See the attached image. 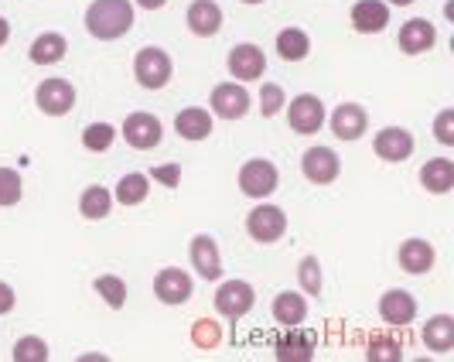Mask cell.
I'll return each instance as SVG.
<instances>
[{
	"instance_id": "cell-1",
	"label": "cell",
	"mask_w": 454,
	"mask_h": 362,
	"mask_svg": "<svg viewBox=\"0 0 454 362\" xmlns=\"http://www.w3.org/2000/svg\"><path fill=\"white\" fill-rule=\"evenodd\" d=\"M134 28L130 0H92L86 7V31L99 42H116Z\"/></svg>"
},
{
	"instance_id": "cell-2",
	"label": "cell",
	"mask_w": 454,
	"mask_h": 362,
	"mask_svg": "<svg viewBox=\"0 0 454 362\" xmlns=\"http://www.w3.org/2000/svg\"><path fill=\"white\" fill-rule=\"evenodd\" d=\"M171 55L158 45H147L137 51L134 59V75L144 90H164L168 79H171Z\"/></svg>"
},
{
	"instance_id": "cell-3",
	"label": "cell",
	"mask_w": 454,
	"mask_h": 362,
	"mask_svg": "<svg viewBox=\"0 0 454 362\" xmlns=\"http://www.w3.org/2000/svg\"><path fill=\"white\" fill-rule=\"evenodd\" d=\"M277 168H273L267 158H250L243 168H239V188H243V195H250V199H267L277 192Z\"/></svg>"
},
{
	"instance_id": "cell-4",
	"label": "cell",
	"mask_w": 454,
	"mask_h": 362,
	"mask_svg": "<svg viewBox=\"0 0 454 362\" xmlns=\"http://www.w3.org/2000/svg\"><path fill=\"white\" fill-rule=\"evenodd\" d=\"M284 106H287V123H291L294 134H318L321 130V123H325V103H321L318 96L301 92V96H294Z\"/></svg>"
},
{
	"instance_id": "cell-5",
	"label": "cell",
	"mask_w": 454,
	"mask_h": 362,
	"mask_svg": "<svg viewBox=\"0 0 454 362\" xmlns=\"http://www.w3.org/2000/svg\"><path fill=\"white\" fill-rule=\"evenodd\" d=\"M256 304V291L247 280H226L215 291V311L229 321H239L243 315H250V308Z\"/></svg>"
},
{
	"instance_id": "cell-6",
	"label": "cell",
	"mask_w": 454,
	"mask_h": 362,
	"mask_svg": "<svg viewBox=\"0 0 454 362\" xmlns=\"http://www.w3.org/2000/svg\"><path fill=\"white\" fill-rule=\"evenodd\" d=\"M247 232H250L256 243H277L284 232H287V216L284 209L277 205H256L250 216H247Z\"/></svg>"
},
{
	"instance_id": "cell-7",
	"label": "cell",
	"mask_w": 454,
	"mask_h": 362,
	"mask_svg": "<svg viewBox=\"0 0 454 362\" xmlns=\"http://www.w3.org/2000/svg\"><path fill=\"white\" fill-rule=\"evenodd\" d=\"M301 171L311 185H332L341 175V161L332 147H308L301 158Z\"/></svg>"
},
{
	"instance_id": "cell-8",
	"label": "cell",
	"mask_w": 454,
	"mask_h": 362,
	"mask_svg": "<svg viewBox=\"0 0 454 362\" xmlns=\"http://www.w3.org/2000/svg\"><path fill=\"white\" fill-rule=\"evenodd\" d=\"M35 103L45 116H66L75 106V90L68 79H45L35 90Z\"/></svg>"
},
{
	"instance_id": "cell-9",
	"label": "cell",
	"mask_w": 454,
	"mask_h": 362,
	"mask_svg": "<svg viewBox=\"0 0 454 362\" xmlns=\"http://www.w3.org/2000/svg\"><path fill=\"white\" fill-rule=\"evenodd\" d=\"M212 114L223 116V120H243L250 114V92L247 86H236V83H219L212 90Z\"/></svg>"
},
{
	"instance_id": "cell-10",
	"label": "cell",
	"mask_w": 454,
	"mask_h": 362,
	"mask_svg": "<svg viewBox=\"0 0 454 362\" xmlns=\"http://www.w3.org/2000/svg\"><path fill=\"white\" fill-rule=\"evenodd\" d=\"M123 137H127V144L137 147V151H151V147L160 144L164 127H160V120L154 114H130L123 120Z\"/></svg>"
},
{
	"instance_id": "cell-11",
	"label": "cell",
	"mask_w": 454,
	"mask_h": 362,
	"mask_svg": "<svg viewBox=\"0 0 454 362\" xmlns=\"http://www.w3.org/2000/svg\"><path fill=\"white\" fill-rule=\"evenodd\" d=\"M380 318L389 328H403L417 318V297L410 291H400V287H389L387 295L380 297Z\"/></svg>"
},
{
	"instance_id": "cell-12",
	"label": "cell",
	"mask_w": 454,
	"mask_h": 362,
	"mask_svg": "<svg viewBox=\"0 0 454 362\" xmlns=\"http://www.w3.org/2000/svg\"><path fill=\"white\" fill-rule=\"evenodd\" d=\"M195 291L192 277L178 267H164V271L154 277V295H158L160 304H184Z\"/></svg>"
},
{
	"instance_id": "cell-13",
	"label": "cell",
	"mask_w": 454,
	"mask_h": 362,
	"mask_svg": "<svg viewBox=\"0 0 454 362\" xmlns=\"http://www.w3.org/2000/svg\"><path fill=\"white\" fill-rule=\"evenodd\" d=\"M184 21H188V31H192V35L212 38V35H219V28H223V7H219L215 0H192Z\"/></svg>"
},
{
	"instance_id": "cell-14",
	"label": "cell",
	"mask_w": 454,
	"mask_h": 362,
	"mask_svg": "<svg viewBox=\"0 0 454 362\" xmlns=\"http://www.w3.org/2000/svg\"><path fill=\"white\" fill-rule=\"evenodd\" d=\"M372 147H376V154L389 164H400V161H407L413 154V134L403 130V127H383L376 140H372Z\"/></svg>"
},
{
	"instance_id": "cell-15",
	"label": "cell",
	"mask_w": 454,
	"mask_h": 362,
	"mask_svg": "<svg viewBox=\"0 0 454 362\" xmlns=\"http://www.w3.org/2000/svg\"><path fill=\"white\" fill-rule=\"evenodd\" d=\"M229 72H232V79H243V83H250V79H260L263 72H267V59H263V51L256 45H236L229 51L226 59Z\"/></svg>"
},
{
	"instance_id": "cell-16",
	"label": "cell",
	"mask_w": 454,
	"mask_h": 362,
	"mask_svg": "<svg viewBox=\"0 0 454 362\" xmlns=\"http://www.w3.org/2000/svg\"><path fill=\"white\" fill-rule=\"evenodd\" d=\"M192 267L205 280H219L223 277V256H219V247H215V240L208 232H199L192 240Z\"/></svg>"
},
{
	"instance_id": "cell-17",
	"label": "cell",
	"mask_w": 454,
	"mask_h": 362,
	"mask_svg": "<svg viewBox=\"0 0 454 362\" xmlns=\"http://www.w3.org/2000/svg\"><path fill=\"white\" fill-rule=\"evenodd\" d=\"M369 127V116L359 103H341L339 110L332 114V134L339 140H359Z\"/></svg>"
},
{
	"instance_id": "cell-18",
	"label": "cell",
	"mask_w": 454,
	"mask_h": 362,
	"mask_svg": "<svg viewBox=\"0 0 454 362\" xmlns=\"http://www.w3.org/2000/svg\"><path fill=\"white\" fill-rule=\"evenodd\" d=\"M389 24V4L383 0H359L352 7V28L359 35H380Z\"/></svg>"
},
{
	"instance_id": "cell-19",
	"label": "cell",
	"mask_w": 454,
	"mask_h": 362,
	"mask_svg": "<svg viewBox=\"0 0 454 362\" xmlns=\"http://www.w3.org/2000/svg\"><path fill=\"white\" fill-rule=\"evenodd\" d=\"M434 42H437V28L427 18H413L400 28V48L407 55H424L434 48Z\"/></svg>"
},
{
	"instance_id": "cell-20",
	"label": "cell",
	"mask_w": 454,
	"mask_h": 362,
	"mask_svg": "<svg viewBox=\"0 0 454 362\" xmlns=\"http://www.w3.org/2000/svg\"><path fill=\"white\" fill-rule=\"evenodd\" d=\"M396 260H400V267L407 273H427L434 267V260H437V253H434V247L427 243V240H407L403 247H400V253H396Z\"/></svg>"
},
{
	"instance_id": "cell-21",
	"label": "cell",
	"mask_w": 454,
	"mask_h": 362,
	"mask_svg": "<svg viewBox=\"0 0 454 362\" xmlns=\"http://www.w3.org/2000/svg\"><path fill=\"white\" fill-rule=\"evenodd\" d=\"M420 339L424 345L437 352V356H448L454 349V318L451 315H434L427 325H424V332H420Z\"/></svg>"
},
{
	"instance_id": "cell-22",
	"label": "cell",
	"mask_w": 454,
	"mask_h": 362,
	"mask_svg": "<svg viewBox=\"0 0 454 362\" xmlns=\"http://www.w3.org/2000/svg\"><path fill=\"white\" fill-rule=\"evenodd\" d=\"M304 318H308V301L297 295V291H280V295L273 297V321L277 325L297 328Z\"/></svg>"
},
{
	"instance_id": "cell-23",
	"label": "cell",
	"mask_w": 454,
	"mask_h": 362,
	"mask_svg": "<svg viewBox=\"0 0 454 362\" xmlns=\"http://www.w3.org/2000/svg\"><path fill=\"white\" fill-rule=\"evenodd\" d=\"M68 51V42L59 35V31H45V35H38L35 42H31V62L35 66H55V62H62Z\"/></svg>"
},
{
	"instance_id": "cell-24",
	"label": "cell",
	"mask_w": 454,
	"mask_h": 362,
	"mask_svg": "<svg viewBox=\"0 0 454 362\" xmlns=\"http://www.w3.org/2000/svg\"><path fill=\"white\" fill-rule=\"evenodd\" d=\"M420 185H424L431 195H444V192H451V185H454V161H448V158L427 161V164L420 168Z\"/></svg>"
},
{
	"instance_id": "cell-25",
	"label": "cell",
	"mask_w": 454,
	"mask_h": 362,
	"mask_svg": "<svg viewBox=\"0 0 454 362\" xmlns=\"http://www.w3.org/2000/svg\"><path fill=\"white\" fill-rule=\"evenodd\" d=\"M175 130L184 140H205V137L212 134V114L202 110V106H188V110L175 116Z\"/></svg>"
},
{
	"instance_id": "cell-26",
	"label": "cell",
	"mask_w": 454,
	"mask_h": 362,
	"mask_svg": "<svg viewBox=\"0 0 454 362\" xmlns=\"http://www.w3.org/2000/svg\"><path fill=\"white\" fill-rule=\"evenodd\" d=\"M277 51H280L284 62H304L308 51H311V38L301 28H284L277 35Z\"/></svg>"
},
{
	"instance_id": "cell-27",
	"label": "cell",
	"mask_w": 454,
	"mask_h": 362,
	"mask_svg": "<svg viewBox=\"0 0 454 362\" xmlns=\"http://www.w3.org/2000/svg\"><path fill=\"white\" fill-rule=\"evenodd\" d=\"M110 209H114V195H110L103 185H90V188L82 192V199H79V212H82L86 219H106Z\"/></svg>"
},
{
	"instance_id": "cell-28",
	"label": "cell",
	"mask_w": 454,
	"mask_h": 362,
	"mask_svg": "<svg viewBox=\"0 0 454 362\" xmlns=\"http://www.w3.org/2000/svg\"><path fill=\"white\" fill-rule=\"evenodd\" d=\"M151 192V178L147 175H123L116 181V202L120 205H140Z\"/></svg>"
},
{
	"instance_id": "cell-29",
	"label": "cell",
	"mask_w": 454,
	"mask_h": 362,
	"mask_svg": "<svg viewBox=\"0 0 454 362\" xmlns=\"http://www.w3.org/2000/svg\"><path fill=\"white\" fill-rule=\"evenodd\" d=\"M291 335L284 342H277V359H294V362H308L315 356V342L308 339V335H297V328H287Z\"/></svg>"
},
{
	"instance_id": "cell-30",
	"label": "cell",
	"mask_w": 454,
	"mask_h": 362,
	"mask_svg": "<svg viewBox=\"0 0 454 362\" xmlns=\"http://www.w3.org/2000/svg\"><path fill=\"white\" fill-rule=\"evenodd\" d=\"M92 287H96V295L103 297L114 311H120V308L127 304V284H123L116 273H103V277H96V280H92Z\"/></svg>"
},
{
	"instance_id": "cell-31",
	"label": "cell",
	"mask_w": 454,
	"mask_h": 362,
	"mask_svg": "<svg viewBox=\"0 0 454 362\" xmlns=\"http://www.w3.org/2000/svg\"><path fill=\"white\" fill-rule=\"evenodd\" d=\"M116 140V130L110 123H90L86 130H82V147L92 151V154H103V151H110Z\"/></svg>"
},
{
	"instance_id": "cell-32",
	"label": "cell",
	"mask_w": 454,
	"mask_h": 362,
	"mask_svg": "<svg viewBox=\"0 0 454 362\" xmlns=\"http://www.w3.org/2000/svg\"><path fill=\"white\" fill-rule=\"evenodd\" d=\"M365 359L369 362H400L403 359V345H400L396 339H387V335H372Z\"/></svg>"
},
{
	"instance_id": "cell-33",
	"label": "cell",
	"mask_w": 454,
	"mask_h": 362,
	"mask_svg": "<svg viewBox=\"0 0 454 362\" xmlns=\"http://www.w3.org/2000/svg\"><path fill=\"white\" fill-rule=\"evenodd\" d=\"M297 280H301L304 295H311V297H318V295H321L325 280H321V264H318V256H304V260H301V267H297Z\"/></svg>"
},
{
	"instance_id": "cell-34",
	"label": "cell",
	"mask_w": 454,
	"mask_h": 362,
	"mask_svg": "<svg viewBox=\"0 0 454 362\" xmlns=\"http://www.w3.org/2000/svg\"><path fill=\"white\" fill-rule=\"evenodd\" d=\"M14 362H48V342L38 335H24L14 342Z\"/></svg>"
},
{
	"instance_id": "cell-35",
	"label": "cell",
	"mask_w": 454,
	"mask_h": 362,
	"mask_svg": "<svg viewBox=\"0 0 454 362\" xmlns=\"http://www.w3.org/2000/svg\"><path fill=\"white\" fill-rule=\"evenodd\" d=\"M24 195V181L14 168H0V205H18Z\"/></svg>"
},
{
	"instance_id": "cell-36",
	"label": "cell",
	"mask_w": 454,
	"mask_h": 362,
	"mask_svg": "<svg viewBox=\"0 0 454 362\" xmlns=\"http://www.w3.org/2000/svg\"><path fill=\"white\" fill-rule=\"evenodd\" d=\"M192 342H195L199 349H215V345L223 342V332H219V325H215L212 318H199L195 328H192Z\"/></svg>"
},
{
	"instance_id": "cell-37",
	"label": "cell",
	"mask_w": 454,
	"mask_h": 362,
	"mask_svg": "<svg viewBox=\"0 0 454 362\" xmlns=\"http://www.w3.org/2000/svg\"><path fill=\"white\" fill-rule=\"evenodd\" d=\"M284 90L277 86V83H267L263 90H260V114L263 116H277L280 110H284Z\"/></svg>"
},
{
	"instance_id": "cell-38",
	"label": "cell",
	"mask_w": 454,
	"mask_h": 362,
	"mask_svg": "<svg viewBox=\"0 0 454 362\" xmlns=\"http://www.w3.org/2000/svg\"><path fill=\"white\" fill-rule=\"evenodd\" d=\"M434 137L444 144V147H451L454 144V110H441L437 120H434Z\"/></svg>"
},
{
	"instance_id": "cell-39",
	"label": "cell",
	"mask_w": 454,
	"mask_h": 362,
	"mask_svg": "<svg viewBox=\"0 0 454 362\" xmlns=\"http://www.w3.org/2000/svg\"><path fill=\"white\" fill-rule=\"evenodd\" d=\"M154 181H160L164 188H178L182 168H178V164H160V168H154Z\"/></svg>"
},
{
	"instance_id": "cell-40",
	"label": "cell",
	"mask_w": 454,
	"mask_h": 362,
	"mask_svg": "<svg viewBox=\"0 0 454 362\" xmlns=\"http://www.w3.org/2000/svg\"><path fill=\"white\" fill-rule=\"evenodd\" d=\"M14 301H18V295H14V287L0 280V315H7V311H14Z\"/></svg>"
},
{
	"instance_id": "cell-41",
	"label": "cell",
	"mask_w": 454,
	"mask_h": 362,
	"mask_svg": "<svg viewBox=\"0 0 454 362\" xmlns=\"http://www.w3.org/2000/svg\"><path fill=\"white\" fill-rule=\"evenodd\" d=\"M137 7H144V11H160L168 0H134Z\"/></svg>"
},
{
	"instance_id": "cell-42",
	"label": "cell",
	"mask_w": 454,
	"mask_h": 362,
	"mask_svg": "<svg viewBox=\"0 0 454 362\" xmlns=\"http://www.w3.org/2000/svg\"><path fill=\"white\" fill-rule=\"evenodd\" d=\"M7 38H11V24H7L4 18H0V48L7 45Z\"/></svg>"
},
{
	"instance_id": "cell-43",
	"label": "cell",
	"mask_w": 454,
	"mask_h": 362,
	"mask_svg": "<svg viewBox=\"0 0 454 362\" xmlns=\"http://www.w3.org/2000/svg\"><path fill=\"white\" fill-rule=\"evenodd\" d=\"M389 4H396V7H410L413 0H389Z\"/></svg>"
},
{
	"instance_id": "cell-44",
	"label": "cell",
	"mask_w": 454,
	"mask_h": 362,
	"mask_svg": "<svg viewBox=\"0 0 454 362\" xmlns=\"http://www.w3.org/2000/svg\"><path fill=\"white\" fill-rule=\"evenodd\" d=\"M243 4H263V0H243Z\"/></svg>"
}]
</instances>
